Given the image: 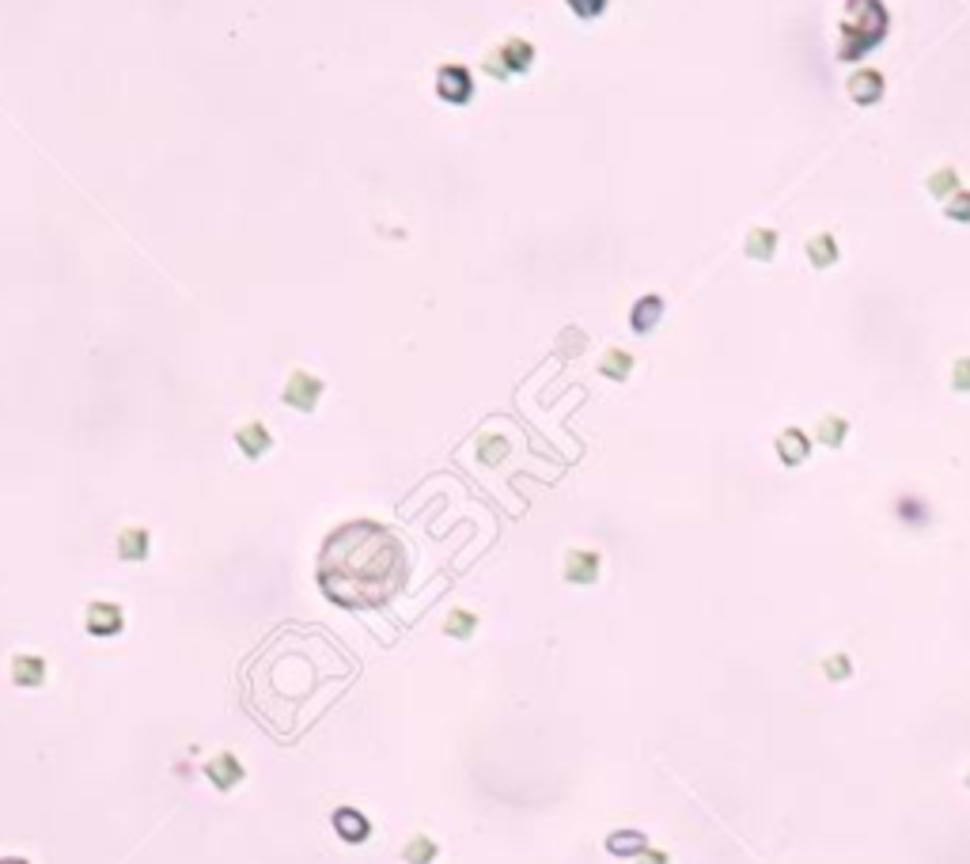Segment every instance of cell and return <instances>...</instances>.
<instances>
[{
  "label": "cell",
  "instance_id": "1",
  "mask_svg": "<svg viewBox=\"0 0 970 864\" xmlns=\"http://www.w3.org/2000/svg\"><path fill=\"white\" fill-rule=\"evenodd\" d=\"M409 580V557L399 535L372 520L342 523L319 550V588L349 611L387 606Z\"/></svg>",
  "mask_w": 970,
  "mask_h": 864
},
{
  "label": "cell",
  "instance_id": "2",
  "mask_svg": "<svg viewBox=\"0 0 970 864\" xmlns=\"http://www.w3.org/2000/svg\"><path fill=\"white\" fill-rule=\"evenodd\" d=\"M890 15L883 8V0H846V20H841V61H861L872 46H880L887 38Z\"/></svg>",
  "mask_w": 970,
  "mask_h": 864
},
{
  "label": "cell",
  "instance_id": "3",
  "mask_svg": "<svg viewBox=\"0 0 970 864\" xmlns=\"http://www.w3.org/2000/svg\"><path fill=\"white\" fill-rule=\"evenodd\" d=\"M485 72L493 80H508V76H519V72H527L535 65V46L531 42H523V38H504L501 46H493V50L485 54Z\"/></svg>",
  "mask_w": 970,
  "mask_h": 864
},
{
  "label": "cell",
  "instance_id": "4",
  "mask_svg": "<svg viewBox=\"0 0 970 864\" xmlns=\"http://www.w3.org/2000/svg\"><path fill=\"white\" fill-rule=\"evenodd\" d=\"M323 391H326V383L319 376H311V372H304V368H296V372L289 376V383H284V391H281V402L299 410V413H311L315 406H319Z\"/></svg>",
  "mask_w": 970,
  "mask_h": 864
},
{
  "label": "cell",
  "instance_id": "5",
  "mask_svg": "<svg viewBox=\"0 0 970 864\" xmlns=\"http://www.w3.org/2000/svg\"><path fill=\"white\" fill-rule=\"evenodd\" d=\"M84 630L91 637H118L125 630V611L118 603H106V599H95L88 611H84Z\"/></svg>",
  "mask_w": 970,
  "mask_h": 864
},
{
  "label": "cell",
  "instance_id": "6",
  "mask_svg": "<svg viewBox=\"0 0 970 864\" xmlns=\"http://www.w3.org/2000/svg\"><path fill=\"white\" fill-rule=\"evenodd\" d=\"M201 774L209 777V785H213V789H220V792L235 789V785H240V781L247 777L243 762L235 758V755H228V750H220V755H213L209 762H205V770H201Z\"/></svg>",
  "mask_w": 970,
  "mask_h": 864
},
{
  "label": "cell",
  "instance_id": "7",
  "mask_svg": "<svg viewBox=\"0 0 970 864\" xmlns=\"http://www.w3.org/2000/svg\"><path fill=\"white\" fill-rule=\"evenodd\" d=\"M436 91H440V99H448V103H470L474 99V80L463 65H443L436 72Z\"/></svg>",
  "mask_w": 970,
  "mask_h": 864
},
{
  "label": "cell",
  "instance_id": "8",
  "mask_svg": "<svg viewBox=\"0 0 970 864\" xmlns=\"http://www.w3.org/2000/svg\"><path fill=\"white\" fill-rule=\"evenodd\" d=\"M846 91L856 106H872L883 99V72L876 69H856L849 80H846Z\"/></svg>",
  "mask_w": 970,
  "mask_h": 864
},
{
  "label": "cell",
  "instance_id": "9",
  "mask_svg": "<svg viewBox=\"0 0 970 864\" xmlns=\"http://www.w3.org/2000/svg\"><path fill=\"white\" fill-rule=\"evenodd\" d=\"M114 550H118L122 562H130V565L145 562L148 550H152V535H148V527H122L118 538H114Z\"/></svg>",
  "mask_w": 970,
  "mask_h": 864
},
{
  "label": "cell",
  "instance_id": "10",
  "mask_svg": "<svg viewBox=\"0 0 970 864\" xmlns=\"http://www.w3.org/2000/svg\"><path fill=\"white\" fill-rule=\"evenodd\" d=\"M603 557L595 550H569L565 554V580L569 584H595Z\"/></svg>",
  "mask_w": 970,
  "mask_h": 864
},
{
  "label": "cell",
  "instance_id": "11",
  "mask_svg": "<svg viewBox=\"0 0 970 864\" xmlns=\"http://www.w3.org/2000/svg\"><path fill=\"white\" fill-rule=\"evenodd\" d=\"M333 830H338L342 842L360 845V842H368L372 823H368V815L357 811V808H338V811H333Z\"/></svg>",
  "mask_w": 970,
  "mask_h": 864
},
{
  "label": "cell",
  "instance_id": "12",
  "mask_svg": "<svg viewBox=\"0 0 970 864\" xmlns=\"http://www.w3.org/2000/svg\"><path fill=\"white\" fill-rule=\"evenodd\" d=\"M235 447H240L247 459H262L269 447H274V436H269V428L262 421H247L235 428Z\"/></svg>",
  "mask_w": 970,
  "mask_h": 864
},
{
  "label": "cell",
  "instance_id": "13",
  "mask_svg": "<svg viewBox=\"0 0 970 864\" xmlns=\"http://www.w3.org/2000/svg\"><path fill=\"white\" fill-rule=\"evenodd\" d=\"M12 682L23 686V690H35V686L46 682V660L35 652H23L12 660Z\"/></svg>",
  "mask_w": 970,
  "mask_h": 864
},
{
  "label": "cell",
  "instance_id": "14",
  "mask_svg": "<svg viewBox=\"0 0 970 864\" xmlns=\"http://www.w3.org/2000/svg\"><path fill=\"white\" fill-rule=\"evenodd\" d=\"M660 318H663V300L652 292V296H641L637 303H633V311H629V326L637 330V334H652L660 326Z\"/></svg>",
  "mask_w": 970,
  "mask_h": 864
},
{
  "label": "cell",
  "instance_id": "15",
  "mask_svg": "<svg viewBox=\"0 0 970 864\" xmlns=\"http://www.w3.org/2000/svg\"><path fill=\"white\" fill-rule=\"evenodd\" d=\"M807 455H811V440L800 428H785L781 436H777V459H781L785 467H800Z\"/></svg>",
  "mask_w": 970,
  "mask_h": 864
},
{
  "label": "cell",
  "instance_id": "16",
  "mask_svg": "<svg viewBox=\"0 0 970 864\" xmlns=\"http://www.w3.org/2000/svg\"><path fill=\"white\" fill-rule=\"evenodd\" d=\"M838 258H841V250H838V239L831 232H815L807 239V262L815 269H831Z\"/></svg>",
  "mask_w": 970,
  "mask_h": 864
},
{
  "label": "cell",
  "instance_id": "17",
  "mask_svg": "<svg viewBox=\"0 0 970 864\" xmlns=\"http://www.w3.org/2000/svg\"><path fill=\"white\" fill-rule=\"evenodd\" d=\"M746 258L751 262H773V254H777V232L773 228H751L746 232Z\"/></svg>",
  "mask_w": 970,
  "mask_h": 864
},
{
  "label": "cell",
  "instance_id": "18",
  "mask_svg": "<svg viewBox=\"0 0 970 864\" xmlns=\"http://www.w3.org/2000/svg\"><path fill=\"white\" fill-rule=\"evenodd\" d=\"M508 452H512V444H508L504 436H497V432H482L478 436V462L482 467H501V462L508 459Z\"/></svg>",
  "mask_w": 970,
  "mask_h": 864
},
{
  "label": "cell",
  "instance_id": "19",
  "mask_svg": "<svg viewBox=\"0 0 970 864\" xmlns=\"http://www.w3.org/2000/svg\"><path fill=\"white\" fill-rule=\"evenodd\" d=\"M474 630H478V614L463 611V606H455V611H448V618H443V633L455 637V641H470Z\"/></svg>",
  "mask_w": 970,
  "mask_h": 864
},
{
  "label": "cell",
  "instance_id": "20",
  "mask_svg": "<svg viewBox=\"0 0 970 864\" xmlns=\"http://www.w3.org/2000/svg\"><path fill=\"white\" fill-rule=\"evenodd\" d=\"M849 436V421L846 418H838V413H826V418H819L815 425V440L826 444V447H841Z\"/></svg>",
  "mask_w": 970,
  "mask_h": 864
},
{
  "label": "cell",
  "instance_id": "21",
  "mask_svg": "<svg viewBox=\"0 0 970 864\" xmlns=\"http://www.w3.org/2000/svg\"><path fill=\"white\" fill-rule=\"evenodd\" d=\"M607 850H611L614 857H637V853L648 850V845H645V834H641V830H614V834L607 838Z\"/></svg>",
  "mask_w": 970,
  "mask_h": 864
},
{
  "label": "cell",
  "instance_id": "22",
  "mask_svg": "<svg viewBox=\"0 0 970 864\" xmlns=\"http://www.w3.org/2000/svg\"><path fill=\"white\" fill-rule=\"evenodd\" d=\"M599 372L607 376V379H614V383H622V379H629V372H633V357L626 353V349H607V353H603V360H599Z\"/></svg>",
  "mask_w": 970,
  "mask_h": 864
},
{
  "label": "cell",
  "instance_id": "23",
  "mask_svg": "<svg viewBox=\"0 0 970 864\" xmlns=\"http://www.w3.org/2000/svg\"><path fill=\"white\" fill-rule=\"evenodd\" d=\"M959 174H956V167H936L932 174H929V194L936 198V201H948L951 194H959Z\"/></svg>",
  "mask_w": 970,
  "mask_h": 864
},
{
  "label": "cell",
  "instance_id": "24",
  "mask_svg": "<svg viewBox=\"0 0 970 864\" xmlns=\"http://www.w3.org/2000/svg\"><path fill=\"white\" fill-rule=\"evenodd\" d=\"M436 842L428 838V834H418V838H409L406 842V850H402V860L406 864H433L436 860Z\"/></svg>",
  "mask_w": 970,
  "mask_h": 864
},
{
  "label": "cell",
  "instance_id": "25",
  "mask_svg": "<svg viewBox=\"0 0 970 864\" xmlns=\"http://www.w3.org/2000/svg\"><path fill=\"white\" fill-rule=\"evenodd\" d=\"M944 216L956 220V224H970V190H959L944 201Z\"/></svg>",
  "mask_w": 970,
  "mask_h": 864
},
{
  "label": "cell",
  "instance_id": "26",
  "mask_svg": "<svg viewBox=\"0 0 970 864\" xmlns=\"http://www.w3.org/2000/svg\"><path fill=\"white\" fill-rule=\"evenodd\" d=\"M951 387L959 394H970V357H959L951 364Z\"/></svg>",
  "mask_w": 970,
  "mask_h": 864
},
{
  "label": "cell",
  "instance_id": "27",
  "mask_svg": "<svg viewBox=\"0 0 970 864\" xmlns=\"http://www.w3.org/2000/svg\"><path fill=\"white\" fill-rule=\"evenodd\" d=\"M565 4L580 15V20H595V15L607 12V0H565Z\"/></svg>",
  "mask_w": 970,
  "mask_h": 864
},
{
  "label": "cell",
  "instance_id": "28",
  "mask_svg": "<svg viewBox=\"0 0 970 864\" xmlns=\"http://www.w3.org/2000/svg\"><path fill=\"white\" fill-rule=\"evenodd\" d=\"M822 671H826V679H834V682H838V679H846V675H849L853 664H849V656H841V652H838V656H831V660L822 664Z\"/></svg>",
  "mask_w": 970,
  "mask_h": 864
},
{
  "label": "cell",
  "instance_id": "29",
  "mask_svg": "<svg viewBox=\"0 0 970 864\" xmlns=\"http://www.w3.org/2000/svg\"><path fill=\"white\" fill-rule=\"evenodd\" d=\"M637 864H667V853H660V850H645V853H637Z\"/></svg>",
  "mask_w": 970,
  "mask_h": 864
},
{
  "label": "cell",
  "instance_id": "30",
  "mask_svg": "<svg viewBox=\"0 0 970 864\" xmlns=\"http://www.w3.org/2000/svg\"><path fill=\"white\" fill-rule=\"evenodd\" d=\"M0 864H27L23 857H0Z\"/></svg>",
  "mask_w": 970,
  "mask_h": 864
},
{
  "label": "cell",
  "instance_id": "31",
  "mask_svg": "<svg viewBox=\"0 0 970 864\" xmlns=\"http://www.w3.org/2000/svg\"><path fill=\"white\" fill-rule=\"evenodd\" d=\"M966 785H970V774H966Z\"/></svg>",
  "mask_w": 970,
  "mask_h": 864
}]
</instances>
